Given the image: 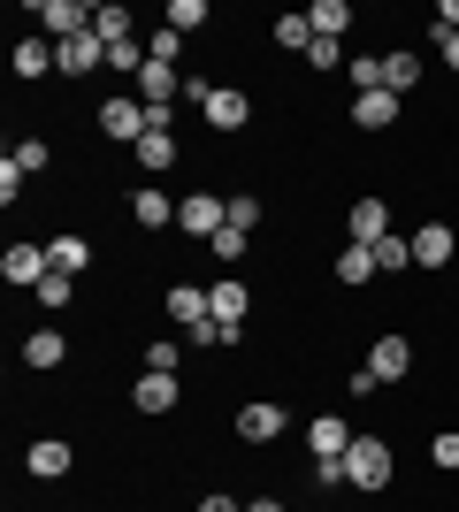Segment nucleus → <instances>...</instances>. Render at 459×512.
Masks as SVG:
<instances>
[{
  "label": "nucleus",
  "mask_w": 459,
  "mask_h": 512,
  "mask_svg": "<svg viewBox=\"0 0 459 512\" xmlns=\"http://www.w3.org/2000/svg\"><path fill=\"white\" fill-rule=\"evenodd\" d=\"M345 482H352V490H368V497L391 490V451H383V436H352V451H345Z\"/></svg>",
  "instance_id": "nucleus-1"
},
{
  "label": "nucleus",
  "mask_w": 459,
  "mask_h": 512,
  "mask_svg": "<svg viewBox=\"0 0 459 512\" xmlns=\"http://www.w3.org/2000/svg\"><path fill=\"white\" fill-rule=\"evenodd\" d=\"M153 130V107L131 100V92H115V100H100V138H115V146H138Z\"/></svg>",
  "instance_id": "nucleus-2"
},
{
  "label": "nucleus",
  "mask_w": 459,
  "mask_h": 512,
  "mask_svg": "<svg viewBox=\"0 0 459 512\" xmlns=\"http://www.w3.org/2000/svg\"><path fill=\"white\" fill-rule=\"evenodd\" d=\"M176 230H184V237H222V230H230V199H215V192L176 199Z\"/></svg>",
  "instance_id": "nucleus-3"
},
{
  "label": "nucleus",
  "mask_w": 459,
  "mask_h": 512,
  "mask_svg": "<svg viewBox=\"0 0 459 512\" xmlns=\"http://www.w3.org/2000/svg\"><path fill=\"white\" fill-rule=\"evenodd\" d=\"M368 367H375V383H406V375H414V344L398 337V329H383V337L368 344Z\"/></svg>",
  "instance_id": "nucleus-4"
},
{
  "label": "nucleus",
  "mask_w": 459,
  "mask_h": 512,
  "mask_svg": "<svg viewBox=\"0 0 459 512\" xmlns=\"http://www.w3.org/2000/svg\"><path fill=\"white\" fill-rule=\"evenodd\" d=\"M31 16H39V31H46L54 46H62V39H77V31H92V8H77V0H39Z\"/></svg>",
  "instance_id": "nucleus-5"
},
{
  "label": "nucleus",
  "mask_w": 459,
  "mask_h": 512,
  "mask_svg": "<svg viewBox=\"0 0 459 512\" xmlns=\"http://www.w3.org/2000/svg\"><path fill=\"white\" fill-rule=\"evenodd\" d=\"M0 276H8V283H23V291H39V283L54 276V260H46V245H8Z\"/></svg>",
  "instance_id": "nucleus-6"
},
{
  "label": "nucleus",
  "mask_w": 459,
  "mask_h": 512,
  "mask_svg": "<svg viewBox=\"0 0 459 512\" xmlns=\"http://www.w3.org/2000/svg\"><path fill=\"white\" fill-rule=\"evenodd\" d=\"M100 62H108V46L92 39V31H77V39H62V46H54V69H62V77H92Z\"/></svg>",
  "instance_id": "nucleus-7"
},
{
  "label": "nucleus",
  "mask_w": 459,
  "mask_h": 512,
  "mask_svg": "<svg viewBox=\"0 0 459 512\" xmlns=\"http://www.w3.org/2000/svg\"><path fill=\"white\" fill-rule=\"evenodd\" d=\"M169 321L184 329V337H192V329H207V321H215L207 291H199V283H176V291H169Z\"/></svg>",
  "instance_id": "nucleus-8"
},
{
  "label": "nucleus",
  "mask_w": 459,
  "mask_h": 512,
  "mask_svg": "<svg viewBox=\"0 0 459 512\" xmlns=\"http://www.w3.org/2000/svg\"><path fill=\"white\" fill-rule=\"evenodd\" d=\"M284 421H291V413L276 406V398H261V406L238 413V436H245V444H276V436H284Z\"/></svg>",
  "instance_id": "nucleus-9"
},
{
  "label": "nucleus",
  "mask_w": 459,
  "mask_h": 512,
  "mask_svg": "<svg viewBox=\"0 0 459 512\" xmlns=\"http://www.w3.org/2000/svg\"><path fill=\"white\" fill-rule=\"evenodd\" d=\"M176 92H184V77H176L169 62H146V69H138V100H146L153 115H169V100H176Z\"/></svg>",
  "instance_id": "nucleus-10"
},
{
  "label": "nucleus",
  "mask_w": 459,
  "mask_h": 512,
  "mask_svg": "<svg viewBox=\"0 0 459 512\" xmlns=\"http://www.w3.org/2000/svg\"><path fill=\"white\" fill-rule=\"evenodd\" d=\"M199 115H207V123H215V130H245V115H253V100H245V92H230V85H215V92H207V107H199Z\"/></svg>",
  "instance_id": "nucleus-11"
},
{
  "label": "nucleus",
  "mask_w": 459,
  "mask_h": 512,
  "mask_svg": "<svg viewBox=\"0 0 459 512\" xmlns=\"http://www.w3.org/2000/svg\"><path fill=\"white\" fill-rule=\"evenodd\" d=\"M452 253H459V237L444 230V222H421L414 230V268H444Z\"/></svg>",
  "instance_id": "nucleus-12"
},
{
  "label": "nucleus",
  "mask_w": 459,
  "mask_h": 512,
  "mask_svg": "<svg viewBox=\"0 0 459 512\" xmlns=\"http://www.w3.org/2000/svg\"><path fill=\"white\" fill-rule=\"evenodd\" d=\"M131 398H138V413H176V398H184V383H176V375H153V367H146Z\"/></svg>",
  "instance_id": "nucleus-13"
},
{
  "label": "nucleus",
  "mask_w": 459,
  "mask_h": 512,
  "mask_svg": "<svg viewBox=\"0 0 459 512\" xmlns=\"http://www.w3.org/2000/svg\"><path fill=\"white\" fill-rule=\"evenodd\" d=\"M345 230H352V245H383V237H391V207H383V199H360Z\"/></svg>",
  "instance_id": "nucleus-14"
},
{
  "label": "nucleus",
  "mask_w": 459,
  "mask_h": 512,
  "mask_svg": "<svg viewBox=\"0 0 459 512\" xmlns=\"http://www.w3.org/2000/svg\"><path fill=\"white\" fill-rule=\"evenodd\" d=\"M352 123L360 130H391L398 123V92H352Z\"/></svg>",
  "instance_id": "nucleus-15"
},
{
  "label": "nucleus",
  "mask_w": 459,
  "mask_h": 512,
  "mask_svg": "<svg viewBox=\"0 0 459 512\" xmlns=\"http://www.w3.org/2000/svg\"><path fill=\"white\" fill-rule=\"evenodd\" d=\"M23 459H31V474H39V482H62V474H69V459H77V451H69L62 436H39V444L23 451Z\"/></svg>",
  "instance_id": "nucleus-16"
},
{
  "label": "nucleus",
  "mask_w": 459,
  "mask_h": 512,
  "mask_svg": "<svg viewBox=\"0 0 459 512\" xmlns=\"http://www.w3.org/2000/svg\"><path fill=\"white\" fill-rule=\"evenodd\" d=\"M62 360H69L62 329H31V337H23V367H39V375H46V367H62Z\"/></svg>",
  "instance_id": "nucleus-17"
},
{
  "label": "nucleus",
  "mask_w": 459,
  "mask_h": 512,
  "mask_svg": "<svg viewBox=\"0 0 459 512\" xmlns=\"http://www.w3.org/2000/svg\"><path fill=\"white\" fill-rule=\"evenodd\" d=\"M306 444H314V459H345V451H352V428L337 421V413H322V421L306 428Z\"/></svg>",
  "instance_id": "nucleus-18"
},
{
  "label": "nucleus",
  "mask_w": 459,
  "mask_h": 512,
  "mask_svg": "<svg viewBox=\"0 0 459 512\" xmlns=\"http://www.w3.org/2000/svg\"><path fill=\"white\" fill-rule=\"evenodd\" d=\"M131 214H138V230H161V222H176V199L153 192V184H138V192H131Z\"/></svg>",
  "instance_id": "nucleus-19"
},
{
  "label": "nucleus",
  "mask_w": 459,
  "mask_h": 512,
  "mask_svg": "<svg viewBox=\"0 0 459 512\" xmlns=\"http://www.w3.org/2000/svg\"><path fill=\"white\" fill-rule=\"evenodd\" d=\"M46 260H54V276H77V268L92 260V245L77 230H62V237H46Z\"/></svg>",
  "instance_id": "nucleus-20"
},
{
  "label": "nucleus",
  "mask_w": 459,
  "mask_h": 512,
  "mask_svg": "<svg viewBox=\"0 0 459 512\" xmlns=\"http://www.w3.org/2000/svg\"><path fill=\"white\" fill-rule=\"evenodd\" d=\"M207 306H215L222 329H238V321H245V283H238V276H222L215 291H207Z\"/></svg>",
  "instance_id": "nucleus-21"
},
{
  "label": "nucleus",
  "mask_w": 459,
  "mask_h": 512,
  "mask_svg": "<svg viewBox=\"0 0 459 512\" xmlns=\"http://www.w3.org/2000/svg\"><path fill=\"white\" fill-rule=\"evenodd\" d=\"M306 23H314L322 39H345V31H352V0H314V8H306Z\"/></svg>",
  "instance_id": "nucleus-22"
},
{
  "label": "nucleus",
  "mask_w": 459,
  "mask_h": 512,
  "mask_svg": "<svg viewBox=\"0 0 459 512\" xmlns=\"http://www.w3.org/2000/svg\"><path fill=\"white\" fill-rule=\"evenodd\" d=\"M46 69H54V46H46V31L16 39V77H46Z\"/></svg>",
  "instance_id": "nucleus-23"
},
{
  "label": "nucleus",
  "mask_w": 459,
  "mask_h": 512,
  "mask_svg": "<svg viewBox=\"0 0 459 512\" xmlns=\"http://www.w3.org/2000/svg\"><path fill=\"white\" fill-rule=\"evenodd\" d=\"M92 39L100 46H131V8H92Z\"/></svg>",
  "instance_id": "nucleus-24"
},
{
  "label": "nucleus",
  "mask_w": 459,
  "mask_h": 512,
  "mask_svg": "<svg viewBox=\"0 0 459 512\" xmlns=\"http://www.w3.org/2000/svg\"><path fill=\"white\" fill-rule=\"evenodd\" d=\"M406 85H421V54H383V92L406 100Z\"/></svg>",
  "instance_id": "nucleus-25"
},
{
  "label": "nucleus",
  "mask_w": 459,
  "mask_h": 512,
  "mask_svg": "<svg viewBox=\"0 0 459 512\" xmlns=\"http://www.w3.org/2000/svg\"><path fill=\"white\" fill-rule=\"evenodd\" d=\"M337 276H345V283H368L375 276V245H345V253H337Z\"/></svg>",
  "instance_id": "nucleus-26"
},
{
  "label": "nucleus",
  "mask_w": 459,
  "mask_h": 512,
  "mask_svg": "<svg viewBox=\"0 0 459 512\" xmlns=\"http://www.w3.org/2000/svg\"><path fill=\"white\" fill-rule=\"evenodd\" d=\"M138 161H146V169H169V161H176V138H169V130H146V138H138Z\"/></svg>",
  "instance_id": "nucleus-27"
},
{
  "label": "nucleus",
  "mask_w": 459,
  "mask_h": 512,
  "mask_svg": "<svg viewBox=\"0 0 459 512\" xmlns=\"http://www.w3.org/2000/svg\"><path fill=\"white\" fill-rule=\"evenodd\" d=\"M375 268H383V276H391V268H414V237H383V245H375Z\"/></svg>",
  "instance_id": "nucleus-28"
},
{
  "label": "nucleus",
  "mask_w": 459,
  "mask_h": 512,
  "mask_svg": "<svg viewBox=\"0 0 459 512\" xmlns=\"http://www.w3.org/2000/svg\"><path fill=\"white\" fill-rule=\"evenodd\" d=\"M276 46L306 54V46H314V23H306V16H276Z\"/></svg>",
  "instance_id": "nucleus-29"
},
{
  "label": "nucleus",
  "mask_w": 459,
  "mask_h": 512,
  "mask_svg": "<svg viewBox=\"0 0 459 512\" xmlns=\"http://www.w3.org/2000/svg\"><path fill=\"white\" fill-rule=\"evenodd\" d=\"M199 23H207V0H169V31H184V39H192Z\"/></svg>",
  "instance_id": "nucleus-30"
},
{
  "label": "nucleus",
  "mask_w": 459,
  "mask_h": 512,
  "mask_svg": "<svg viewBox=\"0 0 459 512\" xmlns=\"http://www.w3.org/2000/svg\"><path fill=\"white\" fill-rule=\"evenodd\" d=\"M69 291H77V276H46L39 291H31V299H39L46 314H62V306H69Z\"/></svg>",
  "instance_id": "nucleus-31"
},
{
  "label": "nucleus",
  "mask_w": 459,
  "mask_h": 512,
  "mask_svg": "<svg viewBox=\"0 0 459 512\" xmlns=\"http://www.w3.org/2000/svg\"><path fill=\"white\" fill-rule=\"evenodd\" d=\"M176 46H184V31H169V23H161V31L146 39V62H169V69H176Z\"/></svg>",
  "instance_id": "nucleus-32"
},
{
  "label": "nucleus",
  "mask_w": 459,
  "mask_h": 512,
  "mask_svg": "<svg viewBox=\"0 0 459 512\" xmlns=\"http://www.w3.org/2000/svg\"><path fill=\"white\" fill-rule=\"evenodd\" d=\"M207 245H215V260H222V268H238V260H245V245H253V237H245V230H222V237H207Z\"/></svg>",
  "instance_id": "nucleus-33"
},
{
  "label": "nucleus",
  "mask_w": 459,
  "mask_h": 512,
  "mask_svg": "<svg viewBox=\"0 0 459 512\" xmlns=\"http://www.w3.org/2000/svg\"><path fill=\"white\" fill-rule=\"evenodd\" d=\"M8 161H16L23 176H39V169H46V146H39V138H16V153H8Z\"/></svg>",
  "instance_id": "nucleus-34"
},
{
  "label": "nucleus",
  "mask_w": 459,
  "mask_h": 512,
  "mask_svg": "<svg viewBox=\"0 0 459 512\" xmlns=\"http://www.w3.org/2000/svg\"><path fill=\"white\" fill-rule=\"evenodd\" d=\"M429 459H437V467H444V474H459V428H444L437 444H429Z\"/></svg>",
  "instance_id": "nucleus-35"
},
{
  "label": "nucleus",
  "mask_w": 459,
  "mask_h": 512,
  "mask_svg": "<svg viewBox=\"0 0 459 512\" xmlns=\"http://www.w3.org/2000/svg\"><path fill=\"white\" fill-rule=\"evenodd\" d=\"M230 230H245V237L261 230V199H230Z\"/></svg>",
  "instance_id": "nucleus-36"
},
{
  "label": "nucleus",
  "mask_w": 459,
  "mask_h": 512,
  "mask_svg": "<svg viewBox=\"0 0 459 512\" xmlns=\"http://www.w3.org/2000/svg\"><path fill=\"white\" fill-rule=\"evenodd\" d=\"M306 62H314V69H337V62H345V46H337V39H322V31H314V46H306Z\"/></svg>",
  "instance_id": "nucleus-37"
},
{
  "label": "nucleus",
  "mask_w": 459,
  "mask_h": 512,
  "mask_svg": "<svg viewBox=\"0 0 459 512\" xmlns=\"http://www.w3.org/2000/svg\"><path fill=\"white\" fill-rule=\"evenodd\" d=\"M176 360H184V344H169V337H161V344L146 352V367H153V375H176Z\"/></svg>",
  "instance_id": "nucleus-38"
},
{
  "label": "nucleus",
  "mask_w": 459,
  "mask_h": 512,
  "mask_svg": "<svg viewBox=\"0 0 459 512\" xmlns=\"http://www.w3.org/2000/svg\"><path fill=\"white\" fill-rule=\"evenodd\" d=\"M108 69H146V54H138V39H131V46H108Z\"/></svg>",
  "instance_id": "nucleus-39"
},
{
  "label": "nucleus",
  "mask_w": 459,
  "mask_h": 512,
  "mask_svg": "<svg viewBox=\"0 0 459 512\" xmlns=\"http://www.w3.org/2000/svg\"><path fill=\"white\" fill-rule=\"evenodd\" d=\"M199 512H245V505H238V497H222V490H215V497H199Z\"/></svg>",
  "instance_id": "nucleus-40"
},
{
  "label": "nucleus",
  "mask_w": 459,
  "mask_h": 512,
  "mask_svg": "<svg viewBox=\"0 0 459 512\" xmlns=\"http://www.w3.org/2000/svg\"><path fill=\"white\" fill-rule=\"evenodd\" d=\"M437 46H444V62H452V69H459V31H452V39H437Z\"/></svg>",
  "instance_id": "nucleus-41"
},
{
  "label": "nucleus",
  "mask_w": 459,
  "mask_h": 512,
  "mask_svg": "<svg viewBox=\"0 0 459 512\" xmlns=\"http://www.w3.org/2000/svg\"><path fill=\"white\" fill-rule=\"evenodd\" d=\"M245 512H284V505H276V497H261V505H245Z\"/></svg>",
  "instance_id": "nucleus-42"
}]
</instances>
